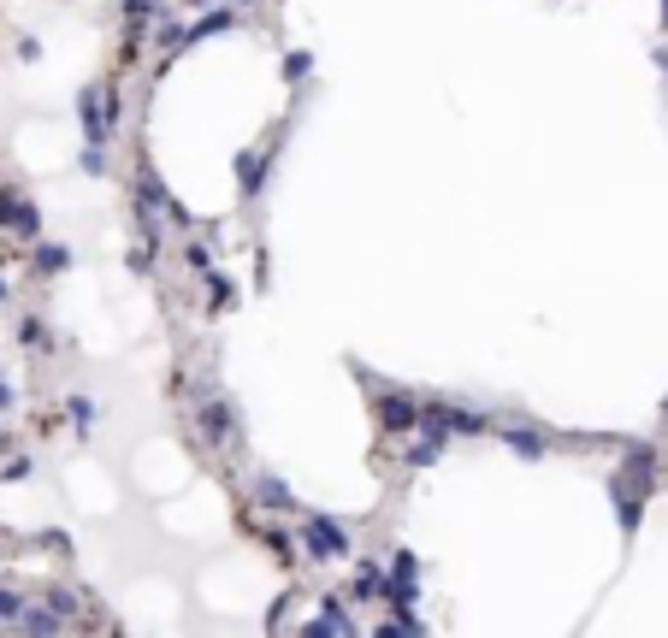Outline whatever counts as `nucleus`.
I'll list each match as a JSON object with an SVG mask.
<instances>
[{
	"label": "nucleus",
	"instance_id": "25",
	"mask_svg": "<svg viewBox=\"0 0 668 638\" xmlns=\"http://www.w3.org/2000/svg\"><path fill=\"white\" fill-rule=\"evenodd\" d=\"M184 6H213V0H184Z\"/></svg>",
	"mask_w": 668,
	"mask_h": 638
},
{
	"label": "nucleus",
	"instance_id": "1",
	"mask_svg": "<svg viewBox=\"0 0 668 638\" xmlns=\"http://www.w3.org/2000/svg\"><path fill=\"white\" fill-rule=\"evenodd\" d=\"M302 544H308V562H343L349 556V526H337L332 514H308Z\"/></svg>",
	"mask_w": 668,
	"mask_h": 638
},
{
	"label": "nucleus",
	"instance_id": "26",
	"mask_svg": "<svg viewBox=\"0 0 668 638\" xmlns=\"http://www.w3.org/2000/svg\"><path fill=\"white\" fill-rule=\"evenodd\" d=\"M0 302H6V278H0Z\"/></svg>",
	"mask_w": 668,
	"mask_h": 638
},
{
	"label": "nucleus",
	"instance_id": "18",
	"mask_svg": "<svg viewBox=\"0 0 668 638\" xmlns=\"http://www.w3.org/2000/svg\"><path fill=\"white\" fill-rule=\"evenodd\" d=\"M184 260H190V266H196V278H213V255H207V249H201V243H190V249H184Z\"/></svg>",
	"mask_w": 668,
	"mask_h": 638
},
{
	"label": "nucleus",
	"instance_id": "24",
	"mask_svg": "<svg viewBox=\"0 0 668 638\" xmlns=\"http://www.w3.org/2000/svg\"><path fill=\"white\" fill-rule=\"evenodd\" d=\"M657 6H663V30H668V0H657Z\"/></svg>",
	"mask_w": 668,
	"mask_h": 638
},
{
	"label": "nucleus",
	"instance_id": "6",
	"mask_svg": "<svg viewBox=\"0 0 668 638\" xmlns=\"http://www.w3.org/2000/svg\"><path fill=\"white\" fill-rule=\"evenodd\" d=\"M267 166H272V142H267V148H243V154H237L243 201H261V190H267Z\"/></svg>",
	"mask_w": 668,
	"mask_h": 638
},
{
	"label": "nucleus",
	"instance_id": "17",
	"mask_svg": "<svg viewBox=\"0 0 668 638\" xmlns=\"http://www.w3.org/2000/svg\"><path fill=\"white\" fill-rule=\"evenodd\" d=\"M36 266H42V272H66L71 255H66V249H36Z\"/></svg>",
	"mask_w": 668,
	"mask_h": 638
},
{
	"label": "nucleus",
	"instance_id": "7",
	"mask_svg": "<svg viewBox=\"0 0 668 638\" xmlns=\"http://www.w3.org/2000/svg\"><path fill=\"white\" fill-rule=\"evenodd\" d=\"M154 207H160V213H172V190L160 184V172H154V166H142V172H136V213H154Z\"/></svg>",
	"mask_w": 668,
	"mask_h": 638
},
{
	"label": "nucleus",
	"instance_id": "3",
	"mask_svg": "<svg viewBox=\"0 0 668 638\" xmlns=\"http://www.w3.org/2000/svg\"><path fill=\"white\" fill-rule=\"evenodd\" d=\"M0 225L18 231V237H42V213H36V201H24V195L6 190V184H0Z\"/></svg>",
	"mask_w": 668,
	"mask_h": 638
},
{
	"label": "nucleus",
	"instance_id": "20",
	"mask_svg": "<svg viewBox=\"0 0 668 638\" xmlns=\"http://www.w3.org/2000/svg\"><path fill=\"white\" fill-rule=\"evenodd\" d=\"M18 337H24V343H30V349H42V319L30 314V319H24V325H18Z\"/></svg>",
	"mask_w": 668,
	"mask_h": 638
},
{
	"label": "nucleus",
	"instance_id": "12",
	"mask_svg": "<svg viewBox=\"0 0 668 638\" xmlns=\"http://www.w3.org/2000/svg\"><path fill=\"white\" fill-rule=\"evenodd\" d=\"M255 491H261V503H267V509H278V514L296 509V497H290V491H284V479H272V473H261V485H255Z\"/></svg>",
	"mask_w": 668,
	"mask_h": 638
},
{
	"label": "nucleus",
	"instance_id": "23",
	"mask_svg": "<svg viewBox=\"0 0 668 638\" xmlns=\"http://www.w3.org/2000/svg\"><path fill=\"white\" fill-rule=\"evenodd\" d=\"M657 65H663V77H668V54H663V48H657Z\"/></svg>",
	"mask_w": 668,
	"mask_h": 638
},
{
	"label": "nucleus",
	"instance_id": "2",
	"mask_svg": "<svg viewBox=\"0 0 668 638\" xmlns=\"http://www.w3.org/2000/svg\"><path fill=\"white\" fill-rule=\"evenodd\" d=\"M77 119H83V142H101V148H107V136L119 130L113 113H107V89H95V83L77 95Z\"/></svg>",
	"mask_w": 668,
	"mask_h": 638
},
{
	"label": "nucleus",
	"instance_id": "8",
	"mask_svg": "<svg viewBox=\"0 0 668 638\" xmlns=\"http://www.w3.org/2000/svg\"><path fill=\"white\" fill-rule=\"evenodd\" d=\"M503 444L515 449L521 461H544V455H550V438H538V432H527V426H509V432H503Z\"/></svg>",
	"mask_w": 668,
	"mask_h": 638
},
{
	"label": "nucleus",
	"instance_id": "4",
	"mask_svg": "<svg viewBox=\"0 0 668 638\" xmlns=\"http://www.w3.org/2000/svg\"><path fill=\"white\" fill-rule=\"evenodd\" d=\"M420 408H426V402H414L408 390H385V396H379V426H385V432H414V426H420Z\"/></svg>",
	"mask_w": 668,
	"mask_h": 638
},
{
	"label": "nucleus",
	"instance_id": "15",
	"mask_svg": "<svg viewBox=\"0 0 668 638\" xmlns=\"http://www.w3.org/2000/svg\"><path fill=\"white\" fill-rule=\"evenodd\" d=\"M66 414H71V426H77V432H89V420H95V402H89V396H71Z\"/></svg>",
	"mask_w": 668,
	"mask_h": 638
},
{
	"label": "nucleus",
	"instance_id": "10",
	"mask_svg": "<svg viewBox=\"0 0 668 638\" xmlns=\"http://www.w3.org/2000/svg\"><path fill=\"white\" fill-rule=\"evenodd\" d=\"M18 627H24V633H60V627H66V615H60L54 603H48V609H30V603H24Z\"/></svg>",
	"mask_w": 668,
	"mask_h": 638
},
{
	"label": "nucleus",
	"instance_id": "13",
	"mask_svg": "<svg viewBox=\"0 0 668 638\" xmlns=\"http://www.w3.org/2000/svg\"><path fill=\"white\" fill-rule=\"evenodd\" d=\"M237 24V12H207L201 24H190V42H207V36H219V30H231Z\"/></svg>",
	"mask_w": 668,
	"mask_h": 638
},
{
	"label": "nucleus",
	"instance_id": "16",
	"mask_svg": "<svg viewBox=\"0 0 668 638\" xmlns=\"http://www.w3.org/2000/svg\"><path fill=\"white\" fill-rule=\"evenodd\" d=\"M18 615H24V597L0 585V621H12V627H18Z\"/></svg>",
	"mask_w": 668,
	"mask_h": 638
},
{
	"label": "nucleus",
	"instance_id": "14",
	"mask_svg": "<svg viewBox=\"0 0 668 638\" xmlns=\"http://www.w3.org/2000/svg\"><path fill=\"white\" fill-rule=\"evenodd\" d=\"M83 172H89V178H107V148H101V142H83Z\"/></svg>",
	"mask_w": 668,
	"mask_h": 638
},
{
	"label": "nucleus",
	"instance_id": "9",
	"mask_svg": "<svg viewBox=\"0 0 668 638\" xmlns=\"http://www.w3.org/2000/svg\"><path fill=\"white\" fill-rule=\"evenodd\" d=\"M444 444H450L444 432H426L420 444H408V449H402V467H432V461L444 455Z\"/></svg>",
	"mask_w": 668,
	"mask_h": 638
},
{
	"label": "nucleus",
	"instance_id": "21",
	"mask_svg": "<svg viewBox=\"0 0 668 638\" xmlns=\"http://www.w3.org/2000/svg\"><path fill=\"white\" fill-rule=\"evenodd\" d=\"M48 603H54V609H60L66 621H71V615H77V597H71V591H48Z\"/></svg>",
	"mask_w": 668,
	"mask_h": 638
},
{
	"label": "nucleus",
	"instance_id": "22",
	"mask_svg": "<svg viewBox=\"0 0 668 638\" xmlns=\"http://www.w3.org/2000/svg\"><path fill=\"white\" fill-rule=\"evenodd\" d=\"M6 408H12V384L0 379V414H6Z\"/></svg>",
	"mask_w": 668,
	"mask_h": 638
},
{
	"label": "nucleus",
	"instance_id": "11",
	"mask_svg": "<svg viewBox=\"0 0 668 638\" xmlns=\"http://www.w3.org/2000/svg\"><path fill=\"white\" fill-rule=\"evenodd\" d=\"M308 633H314V638H320V633H355V621L337 609V597H326V603H320V621H314Z\"/></svg>",
	"mask_w": 668,
	"mask_h": 638
},
{
	"label": "nucleus",
	"instance_id": "19",
	"mask_svg": "<svg viewBox=\"0 0 668 638\" xmlns=\"http://www.w3.org/2000/svg\"><path fill=\"white\" fill-rule=\"evenodd\" d=\"M391 574H397V579H414V574H420V562H414L408 550H397V556H391Z\"/></svg>",
	"mask_w": 668,
	"mask_h": 638
},
{
	"label": "nucleus",
	"instance_id": "5",
	"mask_svg": "<svg viewBox=\"0 0 668 638\" xmlns=\"http://www.w3.org/2000/svg\"><path fill=\"white\" fill-rule=\"evenodd\" d=\"M196 426H201L207 444H231V438H237V414H231V402H213V396L196 408Z\"/></svg>",
	"mask_w": 668,
	"mask_h": 638
}]
</instances>
